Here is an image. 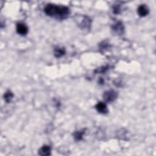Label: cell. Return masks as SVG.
<instances>
[{"label":"cell","instance_id":"10","mask_svg":"<svg viewBox=\"0 0 156 156\" xmlns=\"http://www.w3.org/2000/svg\"><path fill=\"white\" fill-rule=\"evenodd\" d=\"M85 129L75 131L73 133V137H74L75 140H76V141L81 140L82 139L83 136L85 134Z\"/></svg>","mask_w":156,"mask_h":156},{"label":"cell","instance_id":"13","mask_svg":"<svg viewBox=\"0 0 156 156\" xmlns=\"http://www.w3.org/2000/svg\"><path fill=\"white\" fill-rule=\"evenodd\" d=\"M100 49H102V50H107V48H109V44L108 43H105V42H102V44L100 45Z\"/></svg>","mask_w":156,"mask_h":156},{"label":"cell","instance_id":"2","mask_svg":"<svg viewBox=\"0 0 156 156\" xmlns=\"http://www.w3.org/2000/svg\"><path fill=\"white\" fill-rule=\"evenodd\" d=\"M103 98L106 102H112L116 99L118 98V93L113 90H110L104 93Z\"/></svg>","mask_w":156,"mask_h":156},{"label":"cell","instance_id":"3","mask_svg":"<svg viewBox=\"0 0 156 156\" xmlns=\"http://www.w3.org/2000/svg\"><path fill=\"white\" fill-rule=\"evenodd\" d=\"M112 31L118 35H122L124 32V26L122 22H117L112 26Z\"/></svg>","mask_w":156,"mask_h":156},{"label":"cell","instance_id":"12","mask_svg":"<svg viewBox=\"0 0 156 156\" xmlns=\"http://www.w3.org/2000/svg\"><path fill=\"white\" fill-rule=\"evenodd\" d=\"M113 13L115 14H118L120 13L121 12V8L120 6L119 5H115L113 6Z\"/></svg>","mask_w":156,"mask_h":156},{"label":"cell","instance_id":"1","mask_svg":"<svg viewBox=\"0 0 156 156\" xmlns=\"http://www.w3.org/2000/svg\"><path fill=\"white\" fill-rule=\"evenodd\" d=\"M44 12L47 16L50 17L62 20L67 19L70 14V9L68 7L53 4H48L44 9Z\"/></svg>","mask_w":156,"mask_h":156},{"label":"cell","instance_id":"14","mask_svg":"<svg viewBox=\"0 0 156 156\" xmlns=\"http://www.w3.org/2000/svg\"><path fill=\"white\" fill-rule=\"evenodd\" d=\"M109 67H102L101 68H98V69H97L96 71H95V72L96 71H97L98 73H105L109 68H108Z\"/></svg>","mask_w":156,"mask_h":156},{"label":"cell","instance_id":"4","mask_svg":"<svg viewBox=\"0 0 156 156\" xmlns=\"http://www.w3.org/2000/svg\"><path fill=\"white\" fill-rule=\"evenodd\" d=\"M16 30L19 34L21 36H26L28 33V26L23 23H18L16 26Z\"/></svg>","mask_w":156,"mask_h":156},{"label":"cell","instance_id":"9","mask_svg":"<svg viewBox=\"0 0 156 156\" xmlns=\"http://www.w3.org/2000/svg\"><path fill=\"white\" fill-rule=\"evenodd\" d=\"M65 49L64 48H61L57 47L54 49V55L56 58H60L65 54Z\"/></svg>","mask_w":156,"mask_h":156},{"label":"cell","instance_id":"8","mask_svg":"<svg viewBox=\"0 0 156 156\" xmlns=\"http://www.w3.org/2000/svg\"><path fill=\"white\" fill-rule=\"evenodd\" d=\"M96 110L102 114H106L108 113V109L106 104L102 102H99L95 106Z\"/></svg>","mask_w":156,"mask_h":156},{"label":"cell","instance_id":"5","mask_svg":"<svg viewBox=\"0 0 156 156\" xmlns=\"http://www.w3.org/2000/svg\"><path fill=\"white\" fill-rule=\"evenodd\" d=\"M91 26H92V20H91V19L88 17L85 16L84 17L83 20H82L81 24H80L81 28L82 29L88 30V29H90Z\"/></svg>","mask_w":156,"mask_h":156},{"label":"cell","instance_id":"6","mask_svg":"<svg viewBox=\"0 0 156 156\" xmlns=\"http://www.w3.org/2000/svg\"><path fill=\"white\" fill-rule=\"evenodd\" d=\"M138 14L140 17H144L148 15L149 13V9L146 5H141L137 9Z\"/></svg>","mask_w":156,"mask_h":156},{"label":"cell","instance_id":"11","mask_svg":"<svg viewBox=\"0 0 156 156\" xmlns=\"http://www.w3.org/2000/svg\"><path fill=\"white\" fill-rule=\"evenodd\" d=\"M14 98V94L11 90H8L4 95V99L7 103H9Z\"/></svg>","mask_w":156,"mask_h":156},{"label":"cell","instance_id":"7","mask_svg":"<svg viewBox=\"0 0 156 156\" xmlns=\"http://www.w3.org/2000/svg\"><path fill=\"white\" fill-rule=\"evenodd\" d=\"M51 148L48 145H43L41 147L38 152V154L42 156H48L51 155Z\"/></svg>","mask_w":156,"mask_h":156}]
</instances>
